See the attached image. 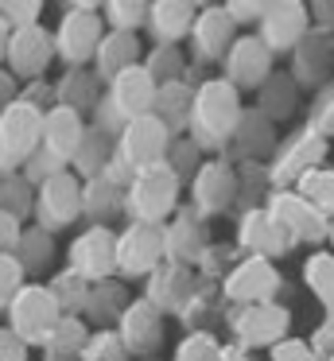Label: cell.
<instances>
[{
  "mask_svg": "<svg viewBox=\"0 0 334 361\" xmlns=\"http://www.w3.org/2000/svg\"><path fill=\"white\" fill-rule=\"evenodd\" d=\"M20 94H23V82L16 78L8 66H0V109H8V105H16L20 102Z\"/></svg>",
  "mask_w": 334,
  "mask_h": 361,
  "instance_id": "cell-58",
  "label": "cell"
},
{
  "mask_svg": "<svg viewBox=\"0 0 334 361\" xmlns=\"http://www.w3.org/2000/svg\"><path fill=\"white\" fill-rule=\"evenodd\" d=\"M66 268L78 272L85 283H101L117 276V229L109 226H85L74 233L66 249Z\"/></svg>",
  "mask_w": 334,
  "mask_h": 361,
  "instance_id": "cell-14",
  "label": "cell"
},
{
  "mask_svg": "<svg viewBox=\"0 0 334 361\" xmlns=\"http://www.w3.org/2000/svg\"><path fill=\"white\" fill-rule=\"evenodd\" d=\"M222 350L225 342L217 334H183L171 350V361H222Z\"/></svg>",
  "mask_w": 334,
  "mask_h": 361,
  "instance_id": "cell-44",
  "label": "cell"
},
{
  "mask_svg": "<svg viewBox=\"0 0 334 361\" xmlns=\"http://www.w3.org/2000/svg\"><path fill=\"white\" fill-rule=\"evenodd\" d=\"M237 39H241V32L229 20L225 4H202L198 20L191 27V39H186L191 66H222Z\"/></svg>",
  "mask_w": 334,
  "mask_h": 361,
  "instance_id": "cell-12",
  "label": "cell"
},
{
  "mask_svg": "<svg viewBox=\"0 0 334 361\" xmlns=\"http://www.w3.org/2000/svg\"><path fill=\"white\" fill-rule=\"evenodd\" d=\"M326 245H330V252H334V218H330V237H326Z\"/></svg>",
  "mask_w": 334,
  "mask_h": 361,
  "instance_id": "cell-62",
  "label": "cell"
},
{
  "mask_svg": "<svg viewBox=\"0 0 334 361\" xmlns=\"http://www.w3.org/2000/svg\"><path fill=\"white\" fill-rule=\"evenodd\" d=\"M183 206V179L171 171V164L144 167L124 190V221H140V226H167Z\"/></svg>",
  "mask_w": 334,
  "mask_h": 361,
  "instance_id": "cell-3",
  "label": "cell"
},
{
  "mask_svg": "<svg viewBox=\"0 0 334 361\" xmlns=\"http://www.w3.org/2000/svg\"><path fill=\"white\" fill-rule=\"evenodd\" d=\"M0 361H31V345L16 338L8 326H0Z\"/></svg>",
  "mask_w": 334,
  "mask_h": 361,
  "instance_id": "cell-56",
  "label": "cell"
},
{
  "mask_svg": "<svg viewBox=\"0 0 334 361\" xmlns=\"http://www.w3.org/2000/svg\"><path fill=\"white\" fill-rule=\"evenodd\" d=\"M43 121L47 109L23 102V97L0 109V175L23 171V164L43 148Z\"/></svg>",
  "mask_w": 334,
  "mask_h": 361,
  "instance_id": "cell-7",
  "label": "cell"
},
{
  "mask_svg": "<svg viewBox=\"0 0 334 361\" xmlns=\"http://www.w3.org/2000/svg\"><path fill=\"white\" fill-rule=\"evenodd\" d=\"M210 245H214V237H210V221L202 218L191 202L179 206V214L163 226V249H167V260H179V264L194 268Z\"/></svg>",
  "mask_w": 334,
  "mask_h": 361,
  "instance_id": "cell-21",
  "label": "cell"
},
{
  "mask_svg": "<svg viewBox=\"0 0 334 361\" xmlns=\"http://www.w3.org/2000/svg\"><path fill=\"white\" fill-rule=\"evenodd\" d=\"M16 260L28 268L31 280H39L43 272H51L54 260H59V245H54V233H47V229H39V226H28V229H23L20 249H16ZM51 276H54V272H51Z\"/></svg>",
  "mask_w": 334,
  "mask_h": 361,
  "instance_id": "cell-36",
  "label": "cell"
},
{
  "mask_svg": "<svg viewBox=\"0 0 334 361\" xmlns=\"http://www.w3.org/2000/svg\"><path fill=\"white\" fill-rule=\"evenodd\" d=\"M62 171H70V164H66V159H59L54 152L39 148L35 156H31L28 164H23V171H20V175L31 183V187H43L47 179H54V175H62Z\"/></svg>",
  "mask_w": 334,
  "mask_h": 361,
  "instance_id": "cell-50",
  "label": "cell"
},
{
  "mask_svg": "<svg viewBox=\"0 0 334 361\" xmlns=\"http://www.w3.org/2000/svg\"><path fill=\"white\" fill-rule=\"evenodd\" d=\"M311 27L323 35H334V0H318L311 4Z\"/></svg>",
  "mask_w": 334,
  "mask_h": 361,
  "instance_id": "cell-59",
  "label": "cell"
},
{
  "mask_svg": "<svg viewBox=\"0 0 334 361\" xmlns=\"http://www.w3.org/2000/svg\"><path fill=\"white\" fill-rule=\"evenodd\" d=\"M0 187H4V175H0Z\"/></svg>",
  "mask_w": 334,
  "mask_h": 361,
  "instance_id": "cell-63",
  "label": "cell"
},
{
  "mask_svg": "<svg viewBox=\"0 0 334 361\" xmlns=\"http://www.w3.org/2000/svg\"><path fill=\"white\" fill-rule=\"evenodd\" d=\"M225 334H229V345H237V350H245V353L276 350L284 338H292V311H287L284 303L229 307Z\"/></svg>",
  "mask_w": 334,
  "mask_h": 361,
  "instance_id": "cell-4",
  "label": "cell"
},
{
  "mask_svg": "<svg viewBox=\"0 0 334 361\" xmlns=\"http://www.w3.org/2000/svg\"><path fill=\"white\" fill-rule=\"evenodd\" d=\"M225 319H229V299H225L222 283H206V280H198L194 295L179 311V326L186 334H202V330L214 334V326H225Z\"/></svg>",
  "mask_w": 334,
  "mask_h": 361,
  "instance_id": "cell-26",
  "label": "cell"
},
{
  "mask_svg": "<svg viewBox=\"0 0 334 361\" xmlns=\"http://www.w3.org/2000/svg\"><path fill=\"white\" fill-rule=\"evenodd\" d=\"M198 288V272L191 264H179V260H163L152 276L144 280V299L163 314V319H179V311L186 307V299Z\"/></svg>",
  "mask_w": 334,
  "mask_h": 361,
  "instance_id": "cell-19",
  "label": "cell"
},
{
  "mask_svg": "<svg viewBox=\"0 0 334 361\" xmlns=\"http://www.w3.org/2000/svg\"><path fill=\"white\" fill-rule=\"evenodd\" d=\"M155 90H160V86L152 82V74H148L144 66H132V71H124L121 78H113L105 86V94H101V102H97V109H93L90 125L117 140V136H121L136 117H148V113H152Z\"/></svg>",
  "mask_w": 334,
  "mask_h": 361,
  "instance_id": "cell-2",
  "label": "cell"
},
{
  "mask_svg": "<svg viewBox=\"0 0 334 361\" xmlns=\"http://www.w3.org/2000/svg\"><path fill=\"white\" fill-rule=\"evenodd\" d=\"M233 245L241 249V257H261V260H272V264L295 249V245L287 241V233L276 226V218L268 214V206H264V210L237 214V241Z\"/></svg>",
  "mask_w": 334,
  "mask_h": 361,
  "instance_id": "cell-23",
  "label": "cell"
},
{
  "mask_svg": "<svg viewBox=\"0 0 334 361\" xmlns=\"http://www.w3.org/2000/svg\"><path fill=\"white\" fill-rule=\"evenodd\" d=\"M117 334H121L124 350H129L132 357L144 361V357H155V353L163 350L167 319H163V314L155 311V307L148 303L144 295H136V299L129 303V311H124V319L117 322Z\"/></svg>",
  "mask_w": 334,
  "mask_h": 361,
  "instance_id": "cell-20",
  "label": "cell"
},
{
  "mask_svg": "<svg viewBox=\"0 0 334 361\" xmlns=\"http://www.w3.org/2000/svg\"><path fill=\"white\" fill-rule=\"evenodd\" d=\"M249 105L241 102V90L217 74V78H202L198 94H194V109H191V136L206 156H222L229 148L233 133H237L241 117H245Z\"/></svg>",
  "mask_w": 334,
  "mask_h": 361,
  "instance_id": "cell-1",
  "label": "cell"
},
{
  "mask_svg": "<svg viewBox=\"0 0 334 361\" xmlns=\"http://www.w3.org/2000/svg\"><path fill=\"white\" fill-rule=\"evenodd\" d=\"M8 43H12V27H8V20L0 16V66H4V59H8Z\"/></svg>",
  "mask_w": 334,
  "mask_h": 361,
  "instance_id": "cell-61",
  "label": "cell"
},
{
  "mask_svg": "<svg viewBox=\"0 0 334 361\" xmlns=\"http://www.w3.org/2000/svg\"><path fill=\"white\" fill-rule=\"evenodd\" d=\"M295 190H299L311 206H318L326 218H334V167H318V171H311Z\"/></svg>",
  "mask_w": 334,
  "mask_h": 361,
  "instance_id": "cell-45",
  "label": "cell"
},
{
  "mask_svg": "<svg viewBox=\"0 0 334 361\" xmlns=\"http://www.w3.org/2000/svg\"><path fill=\"white\" fill-rule=\"evenodd\" d=\"M299 90H323L326 82H334V35L311 32L299 47L292 51V66H287Z\"/></svg>",
  "mask_w": 334,
  "mask_h": 361,
  "instance_id": "cell-25",
  "label": "cell"
},
{
  "mask_svg": "<svg viewBox=\"0 0 334 361\" xmlns=\"http://www.w3.org/2000/svg\"><path fill=\"white\" fill-rule=\"evenodd\" d=\"M85 133H90V117L66 109V105H51L47 109V121H43V148L54 152L59 159L74 164L78 148H82Z\"/></svg>",
  "mask_w": 334,
  "mask_h": 361,
  "instance_id": "cell-27",
  "label": "cell"
},
{
  "mask_svg": "<svg viewBox=\"0 0 334 361\" xmlns=\"http://www.w3.org/2000/svg\"><path fill=\"white\" fill-rule=\"evenodd\" d=\"M144 71L152 74L155 86L186 82V78H191V55H186L183 47H152L144 55Z\"/></svg>",
  "mask_w": 334,
  "mask_h": 361,
  "instance_id": "cell-39",
  "label": "cell"
},
{
  "mask_svg": "<svg viewBox=\"0 0 334 361\" xmlns=\"http://www.w3.org/2000/svg\"><path fill=\"white\" fill-rule=\"evenodd\" d=\"M311 32H315V27H311V4H299V0H268L261 24H256V35H261L264 47L276 59L280 55L292 59V51L299 47Z\"/></svg>",
  "mask_w": 334,
  "mask_h": 361,
  "instance_id": "cell-13",
  "label": "cell"
},
{
  "mask_svg": "<svg viewBox=\"0 0 334 361\" xmlns=\"http://www.w3.org/2000/svg\"><path fill=\"white\" fill-rule=\"evenodd\" d=\"M163 260H167V249H163V226L124 221V229H117V276H121L124 283H132V280L144 283Z\"/></svg>",
  "mask_w": 334,
  "mask_h": 361,
  "instance_id": "cell-9",
  "label": "cell"
},
{
  "mask_svg": "<svg viewBox=\"0 0 334 361\" xmlns=\"http://www.w3.org/2000/svg\"><path fill=\"white\" fill-rule=\"evenodd\" d=\"M113 152H117V140L113 136H105L101 128L90 125V133H85L82 148H78L74 164H70V171L78 175V179H97V175L109 171V164H113Z\"/></svg>",
  "mask_w": 334,
  "mask_h": 361,
  "instance_id": "cell-35",
  "label": "cell"
},
{
  "mask_svg": "<svg viewBox=\"0 0 334 361\" xmlns=\"http://www.w3.org/2000/svg\"><path fill=\"white\" fill-rule=\"evenodd\" d=\"M191 190V206L202 218H222V214H237V167L225 156H210L202 171L186 183Z\"/></svg>",
  "mask_w": 334,
  "mask_h": 361,
  "instance_id": "cell-11",
  "label": "cell"
},
{
  "mask_svg": "<svg viewBox=\"0 0 334 361\" xmlns=\"http://www.w3.org/2000/svg\"><path fill=\"white\" fill-rule=\"evenodd\" d=\"M90 334H93V326L85 319H62L59 330L47 338V345L39 353H43V361H82Z\"/></svg>",
  "mask_w": 334,
  "mask_h": 361,
  "instance_id": "cell-34",
  "label": "cell"
},
{
  "mask_svg": "<svg viewBox=\"0 0 334 361\" xmlns=\"http://www.w3.org/2000/svg\"><path fill=\"white\" fill-rule=\"evenodd\" d=\"M144 361H155V357H144Z\"/></svg>",
  "mask_w": 334,
  "mask_h": 361,
  "instance_id": "cell-64",
  "label": "cell"
},
{
  "mask_svg": "<svg viewBox=\"0 0 334 361\" xmlns=\"http://www.w3.org/2000/svg\"><path fill=\"white\" fill-rule=\"evenodd\" d=\"M47 288L54 291V299H59V307H62L66 319H82V314H85V303H90V288H93V283H85L78 272L62 268V272H54L51 280H47Z\"/></svg>",
  "mask_w": 334,
  "mask_h": 361,
  "instance_id": "cell-40",
  "label": "cell"
},
{
  "mask_svg": "<svg viewBox=\"0 0 334 361\" xmlns=\"http://www.w3.org/2000/svg\"><path fill=\"white\" fill-rule=\"evenodd\" d=\"M276 148H280L276 125H272L264 113H256L253 105H249L245 117H241V125H237V133H233V140H229V148H225L222 156L229 159L233 167H241V164H268V159L276 156Z\"/></svg>",
  "mask_w": 334,
  "mask_h": 361,
  "instance_id": "cell-22",
  "label": "cell"
},
{
  "mask_svg": "<svg viewBox=\"0 0 334 361\" xmlns=\"http://www.w3.org/2000/svg\"><path fill=\"white\" fill-rule=\"evenodd\" d=\"M326 152H330V140L323 133L303 121L292 136H284L276 148V156L268 159V179H272V190H295L311 171L326 167Z\"/></svg>",
  "mask_w": 334,
  "mask_h": 361,
  "instance_id": "cell-6",
  "label": "cell"
},
{
  "mask_svg": "<svg viewBox=\"0 0 334 361\" xmlns=\"http://www.w3.org/2000/svg\"><path fill=\"white\" fill-rule=\"evenodd\" d=\"M101 94H105V82L93 74V66H74L54 78V105H66L82 117H93Z\"/></svg>",
  "mask_w": 334,
  "mask_h": 361,
  "instance_id": "cell-29",
  "label": "cell"
},
{
  "mask_svg": "<svg viewBox=\"0 0 334 361\" xmlns=\"http://www.w3.org/2000/svg\"><path fill=\"white\" fill-rule=\"evenodd\" d=\"M198 4L191 0H155L152 8H148V39L152 47H183L191 39V27L198 20Z\"/></svg>",
  "mask_w": 334,
  "mask_h": 361,
  "instance_id": "cell-24",
  "label": "cell"
},
{
  "mask_svg": "<svg viewBox=\"0 0 334 361\" xmlns=\"http://www.w3.org/2000/svg\"><path fill=\"white\" fill-rule=\"evenodd\" d=\"M0 16L8 20L12 32H23V27H35L39 24L43 4H39V0H0Z\"/></svg>",
  "mask_w": 334,
  "mask_h": 361,
  "instance_id": "cell-51",
  "label": "cell"
},
{
  "mask_svg": "<svg viewBox=\"0 0 334 361\" xmlns=\"http://www.w3.org/2000/svg\"><path fill=\"white\" fill-rule=\"evenodd\" d=\"M229 307H245V303H276L280 291H284V276L272 260L261 257H241L233 264V272L222 283Z\"/></svg>",
  "mask_w": 334,
  "mask_h": 361,
  "instance_id": "cell-16",
  "label": "cell"
},
{
  "mask_svg": "<svg viewBox=\"0 0 334 361\" xmlns=\"http://www.w3.org/2000/svg\"><path fill=\"white\" fill-rule=\"evenodd\" d=\"M276 195L268 179V164H241L237 167V214L264 210L268 198Z\"/></svg>",
  "mask_w": 334,
  "mask_h": 361,
  "instance_id": "cell-38",
  "label": "cell"
},
{
  "mask_svg": "<svg viewBox=\"0 0 334 361\" xmlns=\"http://www.w3.org/2000/svg\"><path fill=\"white\" fill-rule=\"evenodd\" d=\"M268 214L276 218V226L287 233V241H292L295 249L307 245V249L318 252L326 245V237H330V218H326L318 206H311L299 190H276V195L268 198Z\"/></svg>",
  "mask_w": 334,
  "mask_h": 361,
  "instance_id": "cell-10",
  "label": "cell"
},
{
  "mask_svg": "<svg viewBox=\"0 0 334 361\" xmlns=\"http://www.w3.org/2000/svg\"><path fill=\"white\" fill-rule=\"evenodd\" d=\"M222 361H256V353H245V350H237V345H229V342H225Z\"/></svg>",
  "mask_w": 334,
  "mask_h": 361,
  "instance_id": "cell-60",
  "label": "cell"
},
{
  "mask_svg": "<svg viewBox=\"0 0 334 361\" xmlns=\"http://www.w3.org/2000/svg\"><path fill=\"white\" fill-rule=\"evenodd\" d=\"M206 159H210V156H206V152H202L198 144L191 140V136H179V140L171 144V152H167V164H171V171H175L183 183H191L194 175L202 171V164H206Z\"/></svg>",
  "mask_w": 334,
  "mask_h": 361,
  "instance_id": "cell-46",
  "label": "cell"
},
{
  "mask_svg": "<svg viewBox=\"0 0 334 361\" xmlns=\"http://www.w3.org/2000/svg\"><path fill=\"white\" fill-rule=\"evenodd\" d=\"M307 125L315 133H323L326 140L334 136V82H326L323 90H315L307 102Z\"/></svg>",
  "mask_w": 334,
  "mask_h": 361,
  "instance_id": "cell-48",
  "label": "cell"
},
{
  "mask_svg": "<svg viewBox=\"0 0 334 361\" xmlns=\"http://www.w3.org/2000/svg\"><path fill=\"white\" fill-rule=\"evenodd\" d=\"M105 32L109 27L105 16H101V4H62V20L54 27V47H59L62 71L93 66Z\"/></svg>",
  "mask_w": 334,
  "mask_h": 361,
  "instance_id": "cell-5",
  "label": "cell"
},
{
  "mask_svg": "<svg viewBox=\"0 0 334 361\" xmlns=\"http://www.w3.org/2000/svg\"><path fill=\"white\" fill-rule=\"evenodd\" d=\"M35 190L39 187H31L20 171L4 175V187H0V210H8L12 218H20L23 226H31V218H35Z\"/></svg>",
  "mask_w": 334,
  "mask_h": 361,
  "instance_id": "cell-41",
  "label": "cell"
},
{
  "mask_svg": "<svg viewBox=\"0 0 334 361\" xmlns=\"http://www.w3.org/2000/svg\"><path fill=\"white\" fill-rule=\"evenodd\" d=\"M241 260V249L229 241H214L206 252H202V260L194 264V272H198V280L206 283H225V276L233 272V264Z\"/></svg>",
  "mask_w": 334,
  "mask_h": 361,
  "instance_id": "cell-43",
  "label": "cell"
},
{
  "mask_svg": "<svg viewBox=\"0 0 334 361\" xmlns=\"http://www.w3.org/2000/svg\"><path fill=\"white\" fill-rule=\"evenodd\" d=\"M194 94H198V82H167V86L155 90V105L152 113L163 121V125L171 128V136H186V128H191V109H194Z\"/></svg>",
  "mask_w": 334,
  "mask_h": 361,
  "instance_id": "cell-32",
  "label": "cell"
},
{
  "mask_svg": "<svg viewBox=\"0 0 334 361\" xmlns=\"http://www.w3.org/2000/svg\"><path fill=\"white\" fill-rule=\"evenodd\" d=\"M23 221L20 218H12L8 210H0V257H8V252H16L20 249V241H23Z\"/></svg>",
  "mask_w": 334,
  "mask_h": 361,
  "instance_id": "cell-53",
  "label": "cell"
},
{
  "mask_svg": "<svg viewBox=\"0 0 334 361\" xmlns=\"http://www.w3.org/2000/svg\"><path fill=\"white\" fill-rule=\"evenodd\" d=\"M129 303H132L129 283H124L121 276H113V280H101L90 288V303H85L82 319L90 322L93 330H117V322L124 319Z\"/></svg>",
  "mask_w": 334,
  "mask_h": 361,
  "instance_id": "cell-31",
  "label": "cell"
},
{
  "mask_svg": "<svg viewBox=\"0 0 334 361\" xmlns=\"http://www.w3.org/2000/svg\"><path fill=\"white\" fill-rule=\"evenodd\" d=\"M28 283H31V276H28V268L16 260V252L0 257V314H8V307L16 303V295H20Z\"/></svg>",
  "mask_w": 334,
  "mask_h": 361,
  "instance_id": "cell-47",
  "label": "cell"
},
{
  "mask_svg": "<svg viewBox=\"0 0 334 361\" xmlns=\"http://www.w3.org/2000/svg\"><path fill=\"white\" fill-rule=\"evenodd\" d=\"M144 43H140V35H129V32H105V39H101L97 47V59H93V74H97L101 82H113L121 78L124 71H132V66H144Z\"/></svg>",
  "mask_w": 334,
  "mask_h": 361,
  "instance_id": "cell-28",
  "label": "cell"
},
{
  "mask_svg": "<svg viewBox=\"0 0 334 361\" xmlns=\"http://www.w3.org/2000/svg\"><path fill=\"white\" fill-rule=\"evenodd\" d=\"M82 361H136V357L124 350V342H121L117 330H93Z\"/></svg>",
  "mask_w": 334,
  "mask_h": 361,
  "instance_id": "cell-49",
  "label": "cell"
},
{
  "mask_svg": "<svg viewBox=\"0 0 334 361\" xmlns=\"http://www.w3.org/2000/svg\"><path fill=\"white\" fill-rule=\"evenodd\" d=\"M311 345L323 361H334V314H323V322L311 330Z\"/></svg>",
  "mask_w": 334,
  "mask_h": 361,
  "instance_id": "cell-54",
  "label": "cell"
},
{
  "mask_svg": "<svg viewBox=\"0 0 334 361\" xmlns=\"http://www.w3.org/2000/svg\"><path fill=\"white\" fill-rule=\"evenodd\" d=\"M272 74H276V55L264 47V39L256 32L241 35L222 63V78L229 82V86H237L241 94H256Z\"/></svg>",
  "mask_w": 334,
  "mask_h": 361,
  "instance_id": "cell-17",
  "label": "cell"
},
{
  "mask_svg": "<svg viewBox=\"0 0 334 361\" xmlns=\"http://www.w3.org/2000/svg\"><path fill=\"white\" fill-rule=\"evenodd\" d=\"M124 190L117 179L109 175H97V179H85L82 183V218L90 226H109L113 229L117 218H124Z\"/></svg>",
  "mask_w": 334,
  "mask_h": 361,
  "instance_id": "cell-30",
  "label": "cell"
},
{
  "mask_svg": "<svg viewBox=\"0 0 334 361\" xmlns=\"http://www.w3.org/2000/svg\"><path fill=\"white\" fill-rule=\"evenodd\" d=\"M82 218V179L74 171H62L47 179L35 190V218L31 226L47 229V233H62Z\"/></svg>",
  "mask_w": 334,
  "mask_h": 361,
  "instance_id": "cell-15",
  "label": "cell"
},
{
  "mask_svg": "<svg viewBox=\"0 0 334 361\" xmlns=\"http://www.w3.org/2000/svg\"><path fill=\"white\" fill-rule=\"evenodd\" d=\"M225 12H229V20L233 24H261V16H264V0L256 4V0H229L225 4Z\"/></svg>",
  "mask_w": 334,
  "mask_h": 361,
  "instance_id": "cell-55",
  "label": "cell"
},
{
  "mask_svg": "<svg viewBox=\"0 0 334 361\" xmlns=\"http://www.w3.org/2000/svg\"><path fill=\"white\" fill-rule=\"evenodd\" d=\"M253 109L264 113L272 125H280V121H292L295 109H299V82H295L287 71H276V74H272V78L253 94Z\"/></svg>",
  "mask_w": 334,
  "mask_h": 361,
  "instance_id": "cell-33",
  "label": "cell"
},
{
  "mask_svg": "<svg viewBox=\"0 0 334 361\" xmlns=\"http://www.w3.org/2000/svg\"><path fill=\"white\" fill-rule=\"evenodd\" d=\"M51 63H59L54 32H47L43 24L23 27V32H12V43H8V59H4V66L23 82V86H28V82L47 78Z\"/></svg>",
  "mask_w": 334,
  "mask_h": 361,
  "instance_id": "cell-18",
  "label": "cell"
},
{
  "mask_svg": "<svg viewBox=\"0 0 334 361\" xmlns=\"http://www.w3.org/2000/svg\"><path fill=\"white\" fill-rule=\"evenodd\" d=\"M8 330H12L16 338H23L28 345H35V350H43L47 338L59 330V322L66 319L59 307V299H54V291L47 288L43 280H31L28 288L16 295V303L8 307Z\"/></svg>",
  "mask_w": 334,
  "mask_h": 361,
  "instance_id": "cell-8",
  "label": "cell"
},
{
  "mask_svg": "<svg viewBox=\"0 0 334 361\" xmlns=\"http://www.w3.org/2000/svg\"><path fill=\"white\" fill-rule=\"evenodd\" d=\"M20 97H23V102H31V105H39V109H51V105H54V82L51 78L28 82Z\"/></svg>",
  "mask_w": 334,
  "mask_h": 361,
  "instance_id": "cell-57",
  "label": "cell"
},
{
  "mask_svg": "<svg viewBox=\"0 0 334 361\" xmlns=\"http://www.w3.org/2000/svg\"><path fill=\"white\" fill-rule=\"evenodd\" d=\"M268 361H323L311 345V338H284L276 350H268Z\"/></svg>",
  "mask_w": 334,
  "mask_h": 361,
  "instance_id": "cell-52",
  "label": "cell"
},
{
  "mask_svg": "<svg viewBox=\"0 0 334 361\" xmlns=\"http://www.w3.org/2000/svg\"><path fill=\"white\" fill-rule=\"evenodd\" d=\"M303 288L315 295L323 314H334V252L318 249L303 260Z\"/></svg>",
  "mask_w": 334,
  "mask_h": 361,
  "instance_id": "cell-37",
  "label": "cell"
},
{
  "mask_svg": "<svg viewBox=\"0 0 334 361\" xmlns=\"http://www.w3.org/2000/svg\"><path fill=\"white\" fill-rule=\"evenodd\" d=\"M148 8L152 4H144V0H109V4H101V16H105L109 32L140 35L148 27Z\"/></svg>",
  "mask_w": 334,
  "mask_h": 361,
  "instance_id": "cell-42",
  "label": "cell"
}]
</instances>
